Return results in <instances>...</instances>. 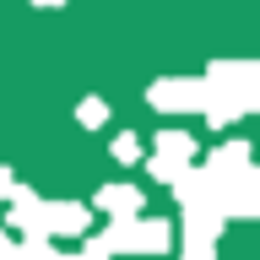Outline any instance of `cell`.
Here are the masks:
<instances>
[{"mask_svg": "<svg viewBox=\"0 0 260 260\" xmlns=\"http://www.w3.org/2000/svg\"><path fill=\"white\" fill-rule=\"evenodd\" d=\"M206 92H217L222 103H233L239 119H244V114H255L260 109V65L255 60H211Z\"/></svg>", "mask_w": 260, "mask_h": 260, "instance_id": "obj_1", "label": "cell"}, {"mask_svg": "<svg viewBox=\"0 0 260 260\" xmlns=\"http://www.w3.org/2000/svg\"><path fill=\"white\" fill-rule=\"evenodd\" d=\"M211 201H217L222 217H255L260 211V174H255V162L239 168V174L211 179Z\"/></svg>", "mask_w": 260, "mask_h": 260, "instance_id": "obj_2", "label": "cell"}, {"mask_svg": "<svg viewBox=\"0 0 260 260\" xmlns=\"http://www.w3.org/2000/svg\"><path fill=\"white\" fill-rule=\"evenodd\" d=\"M146 103L157 114H201V103H206V76H157L146 87Z\"/></svg>", "mask_w": 260, "mask_h": 260, "instance_id": "obj_3", "label": "cell"}, {"mask_svg": "<svg viewBox=\"0 0 260 260\" xmlns=\"http://www.w3.org/2000/svg\"><path fill=\"white\" fill-rule=\"evenodd\" d=\"M92 228V211L81 201H38V233L49 239H81Z\"/></svg>", "mask_w": 260, "mask_h": 260, "instance_id": "obj_4", "label": "cell"}, {"mask_svg": "<svg viewBox=\"0 0 260 260\" xmlns=\"http://www.w3.org/2000/svg\"><path fill=\"white\" fill-rule=\"evenodd\" d=\"M184 162H195V136H190V130H162V136H152V162H146L152 179L168 184Z\"/></svg>", "mask_w": 260, "mask_h": 260, "instance_id": "obj_5", "label": "cell"}, {"mask_svg": "<svg viewBox=\"0 0 260 260\" xmlns=\"http://www.w3.org/2000/svg\"><path fill=\"white\" fill-rule=\"evenodd\" d=\"M98 211L136 217V211H141V190H136V184H103V190H98Z\"/></svg>", "mask_w": 260, "mask_h": 260, "instance_id": "obj_6", "label": "cell"}, {"mask_svg": "<svg viewBox=\"0 0 260 260\" xmlns=\"http://www.w3.org/2000/svg\"><path fill=\"white\" fill-rule=\"evenodd\" d=\"M239 168H249V141H222V146L206 157V174H211V179L239 174Z\"/></svg>", "mask_w": 260, "mask_h": 260, "instance_id": "obj_7", "label": "cell"}, {"mask_svg": "<svg viewBox=\"0 0 260 260\" xmlns=\"http://www.w3.org/2000/svg\"><path fill=\"white\" fill-rule=\"evenodd\" d=\"M174 244V222L162 217H141V233H136V255H162Z\"/></svg>", "mask_w": 260, "mask_h": 260, "instance_id": "obj_8", "label": "cell"}, {"mask_svg": "<svg viewBox=\"0 0 260 260\" xmlns=\"http://www.w3.org/2000/svg\"><path fill=\"white\" fill-rule=\"evenodd\" d=\"M6 201H11V228L32 233V228H38V195H32L27 184H11V195H6Z\"/></svg>", "mask_w": 260, "mask_h": 260, "instance_id": "obj_9", "label": "cell"}, {"mask_svg": "<svg viewBox=\"0 0 260 260\" xmlns=\"http://www.w3.org/2000/svg\"><path fill=\"white\" fill-rule=\"evenodd\" d=\"M76 125H81V130L109 125V103H103V98H81V103H76Z\"/></svg>", "mask_w": 260, "mask_h": 260, "instance_id": "obj_10", "label": "cell"}, {"mask_svg": "<svg viewBox=\"0 0 260 260\" xmlns=\"http://www.w3.org/2000/svg\"><path fill=\"white\" fill-rule=\"evenodd\" d=\"M114 157L119 162H141L146 157V146H141V136H136V130H125V136H114V146H109Z\"/></svg>", "mask_w": 260, "mask_h": 260, "instance_id": "obj_11", "label": "cell"}, {"mask_svg": "<svg viewBox=\"0 0 260 260\" xmlns=\"http://www.w3.org/2000/svg\"><path fill=\"white\" fill-rule=\"evenodd\" d=\"M179 260H217V244H206V239H184V255Z\"/></svg>", "mask_w": 260, "mask_h": 260, "instance_id": "obj_12", "label": "cell"}, {"mask_svg": "<svg viewBox=\"0 0 260 260\" xmlns=\"http://www.w3.org/2000/svg\"><path fill=\"white\" fill-rule=\"evenodd\" d=\"M11 184H16V174H11V168H0V201L11 195Z\"/></svg>", "mask_w": 260, "mask_h": 260, "instance_id": "obj_13", "label": "cell"}, {"mask_svg": "<svg viewBox=\"0 0 260 260\" xmlns=\"http://www.w3.org/2000/svg\"><path fill=\"white\" fill-rule=\"evenodd\" d=\"M0 260H16V244L6 239V233H0Z\"/></svg>", "mask_w": 260, "mask_h": 260, "instance_id": "obj_14", "label": "cell"}, {"mask_svg": "<svg viewBox=\"0 0 260 260\" xmlns=\"http://www.w3.org/2000/svg\"><path fill=\"white\" fill-rule=\"evenodd\" d=\"M32 6H49V11H54V6H71V0H32Z\"/></svg>", "mask_w": 260, "mask_h": 260, "instance_id": "obj_15", "label": "cell"}]
</instances>
